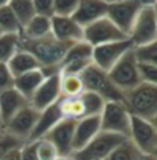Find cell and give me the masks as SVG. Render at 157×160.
Returning a JSON list of instances; mask_svg holds the SVG:
<instances>
[{"label": "cell", "instance_id": "cell-21", "mask_svg": "<svg viewBox=\"0 0 157 160\" xmlns=\"http://www.w3.org/2000/svg\"><path fill=\"white\" fill-rule=\"evenodd\" d=\"M6 64H8V67H9V70H11L14 78H17V76H20V75H23V73H28L31 70L41 69V66L38 64V61H37L35 58L29 52H26L23 49L17 50L9 58V61L6 62Z\"/></svg>", "mask_w": 157, "mask_h": 160}, {"label": "cell", "instance_id": "cell-36", "mask_svg": "<svg viewBox=\"0 0 157 160\" xmlns=\"http://www.w3.org/2000/svg\"><path fill=\"white\" fill-rule=\"evenodd\" d=\"M35 15L41 17H52L53 15V0H32Z\"/></svg>", "mask_w": 157, "mask_h": 160}, {"label": "cell", "instance_id": "cell-41", "mask_svg": "<svg viewBox=\"0 0 157 160\" xmlns=\"http://www.w3.org/2000/svg\"><path fill=\"white\" fill-rule=\"evenodd\" d=\"M55 160H75L73 156H58Z\"/></svg>", "mask_w": 157, "mask_h": 160}, {"label": "cell", "instance_id": "cell-43", "mask_svg": "<svg viewBox=\"0 0 157 160\" xmlns=\"http://www.w3.org/2000/svg\"><path fill=\"white\" fill-rule=\"evenodd\" d=\"M142 160H157L154 156H142Z\"/></svg>", "mask_w": 157, "mask_h": 160}, {"label": "cell", "instance_id": "cell-27", "mask_svg": "<svg viewBox=\"0 0 157 160\" xmlns=\"http://www.w3.org/2000/svg\"><path fill=\"white\" fill-rule=\"evenodd\" d=\"M18 49H20V34L0 35V62H8Z\"/></svg>", "mask_w": 157, "mask_h": 160}, {"label": "cell", "instance_id": "cell-23", "mask_svg": "<svg viewBox=\"0 0 157 160\" xmlns=\"http://www.w3.org/2000/svg\"><path fill=\"white\" fill-rule=\"evenodd\" d=\"M92 55H93V48L89 43H85L84 40L78 41V43H73V44L69 46V49H67L63 61H61V66L76 61H93Z\"/></svg>", "mask_w": 157, "mask_h": 160}, {"label": "cell", "instance_id": "cell-24", "mask_svg": "<svg viewBox=\"0 0 157 160\" xmlns=\"http://www.w3.org/2000/svg\"><path fill=\"white\" fill-rule=\"evenodd\" d=\"M60 108L63 113V118L66 119H73L79 121L85 118L84 102L81 99V95L76 98H61L60 99Z\"/></svg>", "mask_w": 157, "mask_h": 160}, {"label": "cell", "instance_id": "cell-20", "mask_svg": "<svg viewBox=\"0 0 157 160\" xmlns=\"http://www.w3.org/2000/svg\"><path fill=\"white\" fill-rule=\"evenodd\" d=\"M44 73L41 72V69L31 70L28 73H23L17 78H14V88L17 92H20L24 98L29 99L32 98V95L35 93V90L41 86V82L44 81Z\"/></svg>", "mask_w": 157, "mask_h": 160}, {"label": "cell", "instance_id": "cell-8", "mask_svg": "<svg viewBox=\"0 0 157 160\" xmlns=\"http://www.w3.org/2000/svg\"><path fill=\"white\" fill-rule=\"evenodd\" d=\"M127 35L122 32L118 26L114 25L109 17H102L96 22L90 23L84 28V40L92 48H96L105 43H113V41H122L127 40Z\"/></svg>", "mask_w": 157, "mask_h": 160}, {"label": "cell", "instance_id": "cell-44", "mask_svg": "<svg viewBox=\"0 0 157 160\" xmlns=\"http://www.w3.org/2000/svg\"><path fill=\"white\" fill-rule=\"evenodd\" d=\"M149 122L153 123V127L156 128V131H157V116H156V118H154V119H153V121H149Z\"/></svg>", "mask_w": 157, "mask_h": 160}, {"label": "cell", "instance_id": "cell-5", "mask_svg": "<svg viewBox=\"0 0 157 160\" xmlns=\"http://www.w3.org/2000/svg\"><path fill=\"white\" fill-rule=\"evenodd\" d=\"M101 131L124 136L128 139L131 128V113L124 102H105L104 110L99 114Z\"/></svg>", "mask_w": 157, "mask_h": 160}, {"label": "cell", "instance_id": "cell-26", "mask_svg": "<svg viewBox=\"0 0 157 160\" xmlns=\"http://www.w3.org/2000/svg\"><path fill=\"white\" fill-rule=\"evenodd\" d=\"M9 8L12 9L14 15L17 17V20L20 22L22 29H23V26H26L35 17L32 0H11L9 2Z\"/></svg>", "mask_w": 157, "mask_h": 160}, {"label": "cell", "instance_id": "cell-17", "mask_svg": "<svg viewBox=\"0 0 157 160\" xmlns=\"http://www.w3.org/2000/svg\"><path fill=\"white\" fill-rule=\"evenodd\" d=\"M99 131H101L99 116H89L76 121L75 133H73V154L81 151Z\"/></svg>", "mask_w": 157, "mask_h": 160}, {"label": "cell", "instance_id": "cell-11", "mask_svg": "<svg viewBox=\"0 0 157 160\" xmlns=\"http://www.w3.org/2000/svg\"><path fill=\"white\" fill-rule=\"evenodd\" d=\"M142 6L136 0H121L107 5V15L110 20L128 37L136 17L139 15Z\"/></svg>", "mask_w": 157, "mask_h": 160}, {"label": "cell", "instance_id": "cell-34", "mask_svg": "<svg viewBox=\"0 0 157 160\" xmlns=\"http://www.w3.org/2000/svg\"><path fill=\"white\" fill-rule=\"evenodd\" d=\"M79 0H53V15L72 17Z\"/></svg>", "mask_w": 157, "mask_h": 160}, {"label": "cell", "instance_id": "cell-10", "mask_svg": "<svg viewBox=\"0 0 157 160\" xmlns=\"http://www.w3.org/2000/svg\"><path fill=\"white\" fill-rule=\"evenodd\" d=\"M131 49H134L133 43L128 38L127 40H122V41L105 43V44H101V46L93 48L92 60H93V64L96 67L102 69L104 72H109L110 69L119 61L128 50H131Z\"/></svg>", "mask_w": 157, "mask_h": 160}, {"label": "cell", "instance_id": "cell-45", "mask_svg": "<svg viewBox=\"0 0 157 160\" xmlns=\"http://www.w3.org/2000/svg\"><path fill=\"white\" fill-rule=\"evenodd\" d=\"M3 133H5V127L0 123V134H3Z\"/></svg>", "mask_w": 157, "mask_h": 160}, {"label": "cell", "instance_id": "cell-46", "mask_svg": "<svg viewBox=\"0 0 157 160\" xmlns=\"http://www.w3.org/2000/svg\"><path fill=\"white\" fill-rule=\"evenodd\" d=\"M104 2H107V3H114V2H121V0H104Z\"/></svg>", "mask_w": 157, "mask_h": 160}, {"label": "cell", "instance_id": "cell-47", "mask_svg": "<svg viewBox=\"0 0 157 160\" xmlns=\"http://www.w3.org/2000/svg\"><path fill=\"white\" fill-rule=\"evenodd\" d=\"M154 12H156V20H157V5L154 6Z\"/></svg>", "mask_w": 157, "mask_h": 160}, {"label": "cell", "instance_id": "cell-33", "mask_svg": "<svg viewBox=\"0 0 157 160\" xmlns=\"http://www.w3.org/2000/svg\"><path fill=\"white\" fill-rule=\"evenodd\" d=\"M24 142L18 140L17 137L11 136L9 133H3L0 134V160L3 159L8 152H11L12 149H17V148H22Z\"/></svg>", "mask_w": 157, "mask_h": 160}, {"label": "cell", "instance_id": "cell-49", "mask_svg": "<svg viewBox=\"0 0 157 160\" xmlns=\"http://www.w3.org/2000/svg\"><path fill=\"white\" fill-rule=\"evenodd\" d=\"M0 123H2V121H0ZM2 125H3V123H2Z\"/></svg>", "mask_w": 157, "mask_h": 160}, {"label": "cell", "instance_id": "cell-25", "mask_svg": "<svg viewBox=\"0 0 157 160\" xmlns=\"http://www.w3.org/2000/svg\"><path fill=\"white\" fill-rule=\"evenodd\" d=\"M83 92L85 90L79 75H61V98H76Z\"/></svg>", "mask_w": 157, "mask_h": 160}, {"label": "cell", "instance_id": "cell-38", "mask_svg": "<svg viewBox=\"0 0 157 160\" xmlns=\"http://www.w3.org/2000/svg\"><path fill=\"white\" fill-rule=\"evenodd\" d=\"M20 160H38L35 151V142H26L20 148Z\"/></svg>", "mask_w": 157, "mask_h": 160}, {"label": "cell", "instance_id": "cell-50", "mask_svg": "<svg viewBox=\"0 0 157 160\" xmlns=\"http://www.w3.org/2000/svg\"><path fill=\"white\" fill-rule=\"evenodd\" d=\"M0 35H2V32H0Z\"/></svg>", "mask_w": 157, "mask_h": 160}, {"label": "cell", "instance_id": "cell-7", "mask_svg": "<svg viewBox=\"0 0 157 160\" xmlns=\"http://www.w3.org/2000/svg\"><path fill=\"white\" fill-rule=\"evenodd\" d=\"M128 40L133 43V48H142L157 41V20L154 8L140 9L128 34Z\"/></svg>", "mask_w": 157, "mask_h": 160}, {"label": "cell", "instance_id": "cell-37", "mask_svg": "<svg viewBox=\"0 0 157 160\" xmlns=\"http://www.w3.org/2000/svg\"><path fill=\"white\" fill-rule=\"evenodd\" d=\"M139 70L142 76V82H148L157 86V67L156 66H149V64H140L139 62Z\"/></svg>", "mask_w": 157, "mask_h": 160}, {"label": "cell", "instance_id": "cell-13", "mask_svg": "<svg viewBox=\"0 0 157 160\" xmlns=\"http://www.w3.org/2000/svg\"><path fill=\"white\" fill-rule=\"evenodd\" d=\"M38 116H40V111H37L34 107L28 104L24 108H22L15 116H12L5 123V131L26 143L31 137V133L34 131Z\"/></svg>", "mask_w": 157, "mask_h": 160}, {"label": "cell", "instance_id": "cell-9", "mask_svg": "<svg viewBox=\"0 0 157 160\" xmlns=\"http://www.w3.org/2000/svg\"><path fill=\"white\" fill-rule=\"evenodd\" d=\"M128 140L142 156H153L157 148V131L149 121L131 116V128Z\"/></svg>", "mask_w": 157, "mask_h": 160}, {"label": "cell", "instance_id": "cell-32", "mask_svg": "<svg viewBox=\"0 0 157 160\" xmlns=\"http://www.w3.org/2000/svg\"><path fill=\"white\" fill-rule=\"evenodd\" d=\"M35 151L38 160H55L58 157V151L52 142L48 139H40L35 142Z\"/></svg>", "mask_w": 157, "mask_h": 160}, {"label": "cell", "instance_id": "cell-15", "mask_svg": "<svg viewBox=\"0 0 157 160\" xmlns=\"http://www.w3.org/2000/svg\"><path fill=\"white\" fill-rule=\"evenodd\" d=\"M50 34L61 43L73 44V43L83 41L84 28L78 25L73 17L52 15L50 17Z\"/></svg>", "mask_w": 157, "mask_h": 160}, {"label": "cell", "instance_id": "cell-28", "mask_svg": "<svg viewBox=\"0 0 157 160\" xmlns=\"http://www.w3.org/2000/svg\"><path fill=\"white\" fill-rule=\"evenodd\" d=\"M0 32L2 34H20L22 25L14 15L9 5L0 8Z\"/></svg>", "mask_w": 157, "mask_h": 160}, {"label": "cell", "instance_id": "cell-6", "mask_svg": "<svg viewBox=\"0 0 157 160\" xmlns=\"http://www.w3.org/2000/svg\"><path fill=\"white\" fill-rule=\"evenodd\" d=\"M124 140V136L99 131L81 151L73 154L75 160H105L114 148H118Z\"/></svg>", "mask_w": 157, "mask_h": 160}, {"label": "cell", "instance_id": "cell-16", "mask_svg": "<svg viewBox=\"0 0 157 160\" xmlns=\"http://www.w3.org/2000/svg\"><path fill=\"white\" fill-rule=\"evenodd\" d=\"M107 5L104 0H79L72 17L78 25L85 28L107 15Z\"/></svg>", "mask_w": 157, "mask_h": 160}, {"label": "cell", "instance_id": "cell-14", "mask_svg": "<svg viewBox=\"0 0 157 160\" xmlns=\"http://www.w3.org/2000/svg\"><path fill=\"white\" fill-rule=\"evenodd\" d=\"M76 121L63 118L43 139H48L57 148L58 156H73V133Z\"/></svg>", "mask_w": 157, "mask_h": 160}, {"label": "cell", "instance_id": "cell-12", "mask_svg": "<svg viewBox=\"0 0 157 160\" xmlns=\"http://www.w3.org/2000/svg\"><path fill=\"white\" fill-rule=\"evenodd\" d=\"M61 99V75L55 73L46 76L41 86L35 90L32 98L29 99V105L37 111H43L50 105L57 104Z\"/></svg>", "mask_w": 157, "mask_h": 160}, {"label": "cell", "instance_id": "cell-19", "mask_svg": "<svg viewBox=\"0 0 157 160\" xmlns=\"http://www.w3.org/2000/svg\"><path fill=\"white\" fill-rule=\"evenodd\" d=\"M28 104H29V101L20 92H17L14 87L2 92L0 93V121L3 123V127L12 116H15Z\"/></svg>", "mask_w": 157, "mask_h": 160}, {"label": "cell", "instance_id": "cell-4", "mask_svg": "<svg viewBox=\"0 0 157 160\" xmlns=\"http://www.w3.org/2000/svg\"><path fill=\"white\" fill-rule=\"evenodd\" d=\"M107 73H109L110 79L113 81V84L118 87L124 95L127 92L133 90L134 87L139 86L142 82V76H140L139 61L136 58L134 49L128 50Z\"/></svg>", "mask_w": 157, "mask_h": 160}, {"label": "cell", "instance_id": "cell-39", "mask_svg": "<svg viewBox=\"0 0 157 160\" xmlns=\"http://www.w3.org/2000/svg\"><path fill=\"white\" fill-rule=\"evenodd\" d=\"M2 160H20V148L12 149L11 152H8Z\"/></svg>", "mask_w": 157, "mask_h": 160}, {"label": "cell", "instance_id": "cell-1", "mask_svg": "<svg viewBox=\"0 0 157 160\" xmlns=\"http://www.w3.org/2000/svg\"><path fill=\"white\" fill-rule=\"evenodd\" d=\"M69 46L70 44L61 43L57 38H53L52 34L44 38H38V40H28V38L20 37V49L29 52L38 61L44 76L60 73L61 61L69 49Z\"/></svg>", "mask_w": 157, "mask_h": 160}, {"label": "cell", "instance_id": "cell-30", "mask_svg": "<svg viewBox=\"0 0 157 160\" xmlns=\"http://www.w3.org/2000/svg\"><path fill=\"white\" fill-rule=\"evenodd\" d=\"M81 99L84 102V108H85V118L89 116H99L102 110H104V105H105V101L98 96L96 93H92V92H83L81 93Z\"/></svg>", "mask_w": 157, "mask_h": 160}, {"label": "cell", "instance_id": "cell-29", "mask_svg": "<svg viewBox=\"0 0 157 160\" xmlns=\"http://www.w3.org/2000/svg\"><path fill=\"white\" fill-rule=\"evenodd\" d=\"M105 160H142V154L137 151V148L127 139L124 140L118 148L111 151L109 157Z\"/></svg>", "mask_w": 157, "mask_h": 160}, {"label": "cell", "instance_id": "cell-18", "mask_svg": "<svg viewBox=\"0 0 157 160\" xmlns=\"http://www.w3.org/2000/svg\"><path fill=\"white\" fill-rule=\"evenodd\" d=\"M63 119V113L60 108V101L53 105H50L43 111H40V116L37 119V123L34 127V131L31 133V137L28 142H37L40 139H43L49 131Z\"/></svg>", "mask_w": 157, "mask_h": 160}, {"label": "cell", "instance_id": "cell-35", "mask_svg": "<svg viewBox=\"0 0 157 160\" xmlns=\"http://www.w3.org/2000/svg\"><path fill=\"white\" fill-rule=\"evenodd\" d=\"M14 87V76L6 62H0V93Z\"/></svg>", "mask_w": 157, "mask_h": 160}, {"label": "cell", "instance_id": "cell-31", "mask_svg": "<svg viewBox=\"0 0 157 160\" xmlns=\"http://www.w3.org/2000/svg\"><path fill=\"white\" fill-rule=\"evenodd\" d=\"M134 53L140 64H149L157 67V41L142 48H134Z\"/></svg>", "mask_w": 157, "mask_h": 160}, {"label": "cell", "instance_id": "cell-2", "mask_svg": "<svg viewBox=\"0 0 157 160\" xmlns=\"http://www.w3.org/2000/svg\"><path fill=\"white\" fill-rule=\"evenodd\" d=\"M124 98V104L131 116L145 121H153L157 116V86L140 82L133 90L127 92Z\"/></svg>", "mask_w": 157, "mask_h": 160}, {"label": "cell", "instance_id": "cell-40", "mask_svg": "<svg viewBox=\"0 0 157 160\" xmlns=\"http://www.w3.org/2000/svg\"><path fill=\"white\" fill-rule=\"evenodd\" d=\"M142 8H154L157 5V0H136Z\"/></svg>", "mask_w": 157, "mask_h": 160}, {"label": "cell", "instance_id": "cell-3", "mask_svg": "<svg viewBox=\"0 0 157 160\" xmlns=\"http://www.w3.org/2000/svg\"><path fill=\"white\" fill-rule=\"evenodd\" d=\"M79 76L83 79L85 92L96 93L105 102H124L125 101L124 93L113 84L109 73L96 67L95 64H90Z\"/></svg>", "mask_w": 157, "mask_h": 160}, {"label": "cell", "instance_id": "cell-42", "mask_svg": "<svg viewBox=\"0 0 157 160\" xmlns=\"http://www.w3.org/2000/svg\"><path fill=\"white\" fill-rule=\"evenodd\" d=\"M9 2H11V0H0V8H3V6L9 5Z\"/></svg>", "mask_w": 157, "mask_h": 160}, {"label": "cell", "instance_id": "cell-48", "mask_svg": "<svg viewBox=\"0 0 157 160\" xmlns=\"http://www.w3.org/2000/svg\"><path fill=\"white\" fill-rule=\"evenodd\" d=\"M153 156H154V157H156V159H157V148H156V151L153 152Z\"/></svg>", "mask_w": 157, "mask_h": 160}, {"label": "cell", "instance_id": "cell-22", "mask_svg": "<svg viewBox=\"0 0 157 160\" xmlns=\"http://www.w3.org/2000/svg\"><path fill=\"white\" fill-rule=\"evenodd\" d=\"M48 35H50V18L41 15H35L20 32V37L28 40H38Z\"/></svg>", "mask_w": 157, "mask_h": 160}]
</instances>
